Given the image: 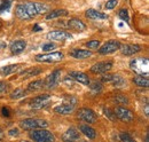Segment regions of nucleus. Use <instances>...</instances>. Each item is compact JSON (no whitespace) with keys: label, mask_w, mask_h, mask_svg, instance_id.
Here are the masks:
<instances>
[{"label":"nucleus","mask_w":149,"mask_h":142,"mask_svg":"<svg viewBox=\"0 0 149 142\" xmlns=\"http://www.w3.org/2000/svg\"><path fill=\"white\" fill-rule=\"evenodd\" d=\"M47 38L51 39V40H57V41H63V40H69L72 38V36L70 35L69 32L67 31H61V30H57V31H51L47 33Z\"/></svg>","instance_id":"obj_10"},{"label":"nucleus","mask_w":149,"mask_h":142,"mask_svg":"<svg viewBox=\"0 0 149 142\" xmlns=\"http://www.w3.org/2000/svg\"><path fill=\"white\" fill-rule=\"evenodd\" d=\"M133 83H134L136 86H140V87H148L149 86L148 78L142 77V76H139V74L133 78Z\"/></svg>","instance_id":"obj_26"},{"label":"nucleus","mask_w":149,"mask_h":142,"mask_svg":"<svg viewBox=\"0 0 149 142\" xmlns=\"http://www.w3.org/2000/svg\"><path fill=\"white\" fill-rule=\"evenodd\" d=\"M19 126L23 129H37V128H45L48 126V123L44 119H23L19 122Z\"/></svg>","instance_id":"obj_3"},{"label":"nucleus","mask_w":149,"mask_h":142,"mask_svg":"<svg viewBox=\"0 0 149 142\" xmlns=\"http://www.w3.org/2000/svg\"><path fill=\"white\" fill-rule=\"evenodd\" d=\"M23 5H24V7L26 8V10H28L29 15L31 16V18L35 17V16H37V15H39V14H38L36 2H29V1H28V2H24Z\"/></svg>","instance_id":"obj_24"},{"label":"nucleus","mask_w":149,"mask_h":142,"mask_svg":"<svg viewBox=\"0 0 149 142\" xmlns=\"http://www.w3.org/2000/svg\"><path fill=\"white\" fill-rule=\"evenodd\" d=\"M25 94H26V90L23 88H16L12 94H10V97L12 99H21V97H23V96H25Z\"/></svg>","instance_id":"obj_29"},{"label":"nucleus","mask_w":149,"mask_h":142,"mask_svg":"<svg viewBox=\"0 0 149 142\" xmlns=\"http://www.w3.org/2000/svg\"><path fill=\"white\" fill-rule=\"evenodd\" d=\"M52 100V96L48 95V94H42V95H39L33 97L31 101H30V106L33 108V109H41V108H45L49 104Z\"/></svg>","instance_id":"obj_6"},{"label":"nucleus","mask_w":149,"mask_h":142,"mask_svg":"<svg viewBox=\"0 0 149 142\" xmlns=\"http://www.w3.org/2000/svg\"><path fill=\"white\" fill-rule=\"evenodd\" d=\"M119 17L122 18L123 21H125V22H129V21H130V17H129L127 9H120V10H119Z\"/></svg>","instance_id":"obj_36"},{"label":"nucleus","mask_w":149,"mask_h":142,"mask_svg":"<svg viewBox=\"0 0 149 142\" xmlns=\"http://www.w3.org/2000/svg\"><path fill=\"white\" fill-rule=\"evenodd\" d=\"M71 56L77 60H83V58H87L92 56L91 51H86V49H74L71 52Z\"/></svg>","instance_id":"obj_19"},{"label":"nucleus","mask_w":149,"mask_h":142,"mask_svg":"<svg viewBox=\"0 0 149 142\" xmlns=\"http://www.w3.org/2000/svg\"><path fill=\"white\" fill-rule=\"evenodd\" d=\"M90 85H91V92L94 95L100 94L102 92V85L100 83H94V84H90Z\"/></svg>","instance_id":"obj_32"},{"label":"nucleus","mask_w":149,"mask_h":142,"mask_svg":"<svg viewBox=\"0 0 149 142\" xmlns=\"http://www.w3.org/2000/svg\"><path fill=\"white\" fill-rule=\"evenodd\" d=\"M19 129H16V128H13L9 131V135H19Z\"/></svg>","instance_id":"obj_42"},{"label":"nucleus","mask_w":149,"mask_h":142,"mask_svg":"<svg viewBox=\"0 0 149 142\" xmlns=\"http://www.w3.org/2000/svg\"><path fill=\"white\" fill-rule=\"evenodd\" d=\"M26 47V42L24 40H15L10 44V51L13 54H19L22 53Z\"/></svg>","instance_id":"obj_15"},{"label":"nucleus","mask_w":149,"mask_h":142,"mask_svg":"<svg viewBox=\"0 0 149 142\" xmlns=\"http://www.w3.org/2000/svg\"><path fill=\"white\" fill-rule=\"evenodd\" d=\"M1 26H2V24H1V22H0V29H1Z\"/></svg>","instance_id":"obj_48"},{"label":"nucleus","mask_w":149,"mask_h":142,"mask_svg":"<svg viewBox=\"0 0 149 142\" xmlns=\"http://www.w3.org/2000/svg\"><path fill=\"white\" fill-rule=\"evenodd\" d=\"M79 129H80V132H81L83 134H85L88 139H95V136H96L95 129L92 128L91 126H88V125H80V126H79Z\"/></svg>","instance_id":"obj_22"},{"label":"nucleus","mask_w":149,"mask_h":142,"mask_svg":"<svg viewBox=\"0 0 149 142\" xmlns=\"http://www.w3.org/2000/svg\"><path fill=\"white\" fill-rule=\"evenodd\" d=\"M21 142H29V141H21Z\"/></svg>","instance_id":"obj_49"},{"label":"nucleus","mask_w":149,"mask_h":142,"mask_svg":"<svg viewBox=\"0 0 149 142\" xmlns=\"http://www.w3.org/2000/svg\"><path fill=\"white\" fill-rule=\"evenodd\" d=\"M113 100L117 102V103H120V104H129V99L126 96H124L123 94H116L113 95Z\"/></svg>","instance_id":"obj_30"},{"label":"nucleus","mask_w":149,"mask_h":142,"mask_svg":"<svg viewBox=\"0 0 149 142\" xmlns=\"http://www.w3.org/2000/svg\"><path fill=\"white\" fill-rule=\"evenodd\" d=\"M117 5H118V0H109L106 3V8L107 9H113Z\"/></svg>","instance_id":"obj_38"},{"label":"nucleus","mask_w":149,"mask_h":142,"mask_svg":"<svg viewBox=\"0 0 149 142\" xmlns=\"http://www.w3.org/2000/svg\"><path fill=\"white\" fill-rule=\"evenodd\" d=\"M41 29H42V28H41V26H40V25H38V24H36V25H35V26H33V29H32V30H33V31H35V32H36V31H40V30H41Z\"/></svg>","instance_id":"obj_43"},{"label":"nucleus","mask_w":149,"mask_h":142,"mask_svg":"<svg viewBox=\"0 0 149 142\" xmlns=\"http://www.w3.org/2000/svg\"><path fill=\"white\" fill-rule=\"evenodd\" d=\"M12 1L13 0H1L0 1V12H5L8 10L12 6Z\"/></svg>","instance_id":"obj_31"},{"label":"nucleus","mask_w":149,"mask_h":142,"mask_svg":"<svg viewBox=\"0 0 149 142\" xmlns=\"http://www.w3.org/2000/svg\"><path fill=\"white\" fill-rule=\"evenodd\" d=\"M120 48V44L116 40H109L107 41L102 47L99 48V53L100 54H110L113 53L116 51H118Z\"/></svg>","instance_id":"obj_8"},{"label":"nucleus","mask_w":149,"mask_h":142,"mask_svg":"<svg viewBox=\"0 0 149 142\" xmlns=\"http://www.w3.org/2000/svg\"><path fill=\"white\" fill-rule=\"evenodd\" d=\"M79 139H80L79 132L76 128H74V127H70L62 135V141L63 142H78Z\"/></svg>","instance_id":"obj_11"},{"label":"nucleus","mask_w":149,"mask_h":142,"mask_svg":"<svg viewBox=\"0 0 149 142\" xmlns=\"http://www.w3.org/2000/svg\"><path fill=\"white\" fill-rule=\"evenodd\" d=\"M21 68V64H10V65H6L3 68L0 69V74L2 76H9L12 73H15L16 71H19V69Z\"/></svg>","instance_id":"obj_21"},{"label":"nucleus","mask_w":149,"mask_h":142,"mask_svg":"<svg viewBox=\"0 0 149 142\" xmlns=\"http://www.w3.org/2000/svg\"><path fill=\"white\" fill-rule=\"evenodd\" d=\"M86 46L91 49H97V47H100V41L99 40H92V41H88L86 44Z\"/></svg>","instance_id":"obj_37"},{"label":"nucleus","mask_w":149,"mask_h":142,"mask_svg":"<svg viewBox=\"0 0 149 142\" xmlns=\"http://www.w3.org/2000/svg\"><path fill=\"white\" fill-rule=\"evenodd\" d=\"M30 138L35 142H54L55 136L47 129H35L30 132Z\"/></svg>","instance_id":"obj_2"},{"label":"nucleus","mask_w":149,"mask_h":142,"mask_svg":"<svg viewBox=\"0 0 149 142\" xmlns=\"http://www.w3.org/2000/svg\"><path fill=\"white\" fill-rule=\"evenodd\" d=\"M74 104H70V103H63L61 106H57L54 108V111L56 113H60V115H70L72 113L74 110Z\"/></svg>","instance_id":"obj_13"},{"label":"nucleus","mask_w":149,"mask_h":142,"mask_svg":"<svg viewBox=\"0 0 149 142\" xmlns=\"http://www.w3.org/2000/svg\"><path fill=\"white\" fill-rule=\"evenodd\" d=\"M67 15H68V10H65V9H54L46 15V19H54L56 17L67 16Z\"/></svg>","instance_id":"obj_23"},{"label":"nucleus","mask_w":149,"mask_h":142,"mask_svg":"<svg viewBox=\"0 0 149 142\" xmlns=\"http://www.w3.org/2000/svg\"><path fill=\"white\" fill-rule=\"evenodd\" d=\"M113 112H115L116 118L120 119L122 122L130 123V122L133 120V118H134L133 112L131 110H129V109L124 108V106H116V109L113 110Z\"/></svg>","instance_id":"obj_7"},{"label":"nucleus","mask_w":149,"mask_h":142,"mask_svg":"<svg viewBox=\"0 0 149 142\" xmlns=\"http://www.w3.org/2000/svg\"><path fill=\"white\" fill-rule=\"evenodd\" d=\"M41 72H42V69H41V68H29V69H26V70L22 71L21 74H22V77H24V78H29V77L37 76V74L41 73Z\"/></svg>","instance_id":"obj_25"},{"label":"nucleus","mask_w":149,"mask_h":142,"mask_svg":"<svg viewBox=\"0 0 149 142\" xmlns=\"http://www.w3.org/2000/svg\"><path fill=\"white\" fill-rule=\"evenodd\" d=\"M1 112H2V115H3L5 117H9V116H10V110H9V108L3 106V108L1 109Z\"/></svg>","instance_id":"obj_41"},{"label":"nucleus","mask_w":149,"mask_h":142,"mask_svg":"<svg viewBox=\"0 0 149 142\" xmlns=\"http://www.w3.org/2000/svg\"><path fill=\"white\" fill-rule=\"evenodd\" d=\"M146 142H149V139H148V133L146 134Z\"/></svg>","instance_id":"obj_47"},{"label":"nucleus","mask_w":149,"mask_h":142,"mask_svg":"<svg viewBox=\"0 0 149 142\" xmlns=\"http://www.w3.org/2000/svg\"><path fill=\"white\" fill-rule=\"evenodd\" d=\"M64 57L63 53L61 52H51L47 54H39L36 56V61L38 62H46V63H54V62H60Z\"/></svg>","instance_id":"obj_4"},{"label":"nucleus","mask_w":149,"mask_h":142,"mask_svg":"<svg viewBox=\"0 0 149 142\" xmlns=\"http://www.w3.org/2000/svg\"><path fill=\"white\" fill-rule=\"evenodd\" d=\"M112 68V62H99L91 68L93 73H106Z\"/></svg>","instance_id":"obj_12"},{"label":"nucleus","mask_w":149,"mask_h":142,"mask_svg":"<svg viewBox=\"0 0 149 142\" xmlns=\"http://www.w3.org/2000/svg\"><path fill=\"white\" fill-rule=\"evenodd\" d=\"M15 14H16V16H17L19 19H23V21H29V19H31V16L29 15V13H28V10H26V8L24 7L23 3H19V5L16 6V8H15Z\"/></svg>","instance_id":"obj_16"},{"label":"nucleus","mask_w":149,"mask_h":142,"mask_svg":"<svg viewBox=\"0 0 149 142\" xmlns=\"http://www.w3.org/2000/svg\"><path fill=\"white\" fill-rule=\"evenodd\" d=\"M60 78H61V70L53 71V72L46 78V80L44 81V85H45L47 88H53V87H55L56 85L58 84Z\"/></svg>","instance_id":"obj_9"},{"label":"nucleus","mask_w":149,"mask_h":142,"mask_svg":"<svg viewBox=\"0 0 149 142\" xmlns=\"http://www.w3.org/2000/svg\"><path fill=\"white\" fill-rule=\"evenodd\" d=\"M145 113H146V116H149V108H148V103H146V106H145Z\"/></svg>","instance_id":"obj_45"},{"label":"nucleus","mask_w":149,"mask_h":142,"mask_svg":"<svg viewBox=\"0 0 149 142\" xmlns=\"http://www.w3.org/2000/svg\"><path fill=\"white\" fill-rule=\"evenodd\" d=\"M112 77H113V74H104V76L101 78V81H103V83H108V81H111Z\"/></svg>","instance_id":"obj_40"},{"label":"nucleus","mask_w":149,"mask_h":142,"mask_svg":"<svg viewBox=\"0 0 149 142\" xmlns=\"http://www.w3.org/2000/svg\"><path fill=\"white\" fill-rule=\"evenodd\" d=\"M8 90V85L3 81H0V94H3Z\"/></svg>","instance_id":"obj_39"},{"label":"nucleus","mask_w":149,"mask_h":142,"mask_svg":"<svg viewBox=\"0 0 149 142\" xmlns=\"http://www.w3.org/2000/svg\"><path fill=\"white\" fill-rule=\"evenodd\" d=\"M103 111H104V115H106L111 122H115V120H116V116H115V112H113V111H111V110L108 109V108H104Z\"/></svg>","instance_id":"obj_35"},{"label":"nucleus","mask_w":149,"mask_h":142,"mask_svg":"<svg viewBox=\"0 0 149 142\" xmlns=\"http://www.w3.org/2000/svg\"><path fill=\"white\" fill-rule=\"evenodd\" d=\"M111 83H112V85H113V86H116V87H123V86H125V85H126L125 79H124L123 77H120L119 74H113Z\"/></svg>","instance_id":"obj_28"},{"label":"nucleus","mask_w":149,"mask_h":142,"mask_svg":"<svg viewBox=\"0 0 149 142\" xmlns=\"http://www.w3.org/2000/svg\"><path fill=\"white\" fill-rule=\"evenodd\" d=\"M120 51L124 55H134L141 51V46L140 45H125V46H120Z\"/></svg>","instance_id":"obj_17"},{"label":"nucleus","mask_w":149,"mask_h":142,"mask_svg":"<svg viewBox=\"0 0 149 142\" xmlns=\"http://www.w3.org/2000/svg\"><path fill=\"white\" fill-rule=\"evenodd\" d=\"M68 25H69L70 29H72L74 31H84V30L86 29L85 23L81 22V21L78 19V18H71V19H69Z\"/></svg>","instance_id":"obj_18"},{"label":"nucleus","mask_w":149,"mask_h":142,"mask_svg":"<svg viewBox=\"0 0 149 142\" xmlns=\"http://www.w3.org/2000/svg\"><path fill=\"white\" fill-rule=\"evenodd\" d=\"M3 138H5V133H3V131L0 128V141H2Z\"/></svg>","instance_id":"obj_44"},{"label":"nucleus","mask_w":149,"mask_h":142,"mask_svg":"<svg viewBox=\"0 0 149 142\" xmlns=\"http://www.w3.org/2000/svg\"><path fill=\"white\" fill-rule=\"evenodd\" d=\"M41 48H42V51H45V52H52L53 49L56 48V45L53 44V42H48V44H44V45L41 46Z\"/></svg>","instance_id":"obj_34"},{"label":"nucleus","mask_w":149,"mask_h":142,"mask_svg":"<svg viewBox=\"0 0 149 142\" xmlns=\"http://www.w3.org/2000/svg\"><path fill=\"white\" fill-rule=\"evenodd\" d=\"M45 85H44V81L42 80H36V81H32V83H30L28 85L26 90H29V92H36V90L41 89Z\"/></svg>","instance_id":"obj_27"},{"label":"nucleus","mask_w":149,"mask_h":142,"mask_svg":"<svg viewBox=\"0 0 149 142\" xmlns=\"http://www.w3.org/2000/svg\"><path fill=\"white\" fill-rule=\"evenodd\" d=\"M86 17H88L90 19H107L108 15L101 12H97L95 9H88L86 12Z\"/></svg>","instance_id":"obj_20"},{"label":"nucleus","mask_w":149,"mask_h":142,"mask_svg":"<svg viewBox=\"0 0 149 142\" xmlns=\"http://www.w3.org/2000/svg\"><path fill=\"white\" fill-rule=\"evenodd\" d=\"M119 139H120V141L122 142H136L132 136H131L130 134H129V133H125V132L120 133Z\"/></svg>","instance_id":"obj_33"},{"label":"nucleus","mask_w":149,"mask_h":142,"mask_svg":"<svg viewBox=\"0 0 149 142\" xmlns=\"http://www.w3.org/2000/svg\"><path fill=\"white\" fill-rule=\"evenodd\" d=\"M70 77H72L74 79H76L77 81H79L80 84L83 85H90V78L86 73L84 72H78V71H71L70 73Z\"/></svg>","instance_id":"obj_14"},{"label":"nucleus","mask_w":149,"mask_h":142,"mask_svg":"<svg viewBox=\"0 0 149 142\" xmlns=\"http://www.w3.org/2000/svg\"><path fill=\"white\" fill-rule=\"evenodd\" d=\"M130 68L136 74L148 78L149 73V61L148 58H134L130 62Z\"/></svg>","instance_id":"obj_1"},{"label":"nucleus","mask_w":149,"mask_h":142,"mask_svg":"<svg viewBox=\"0 0 149 142\" xmlns=\"http://www.w3.org/2000/svg\"><path fill=\"white\" fill-rule=\"evenodd\" d=\"M3 47H5V44H3V42H0V49L3 48Z\"/></svg>","instance_id":"obj_46"},{"label":"nucleus","mask_w":149,"mask_h":142,"mask_svg":"<svg viewBox=\"0 0 149 142\" xmlns=\"http://www.w3.org/2000/svg\"><path fill=\"white\" fill-rule=\"evenodd\" d=\"M77 117L84 122H86L87 124H94L97 120V116L95 115L93 110L87 109V108H83L77 112Z\"/></svg>","instance_id":"obj_5"},{"label":"nucleus","mask_w":149,"mask_h":142,"mask_svg":"<svg viewBox=\"0 0 149 142\" xmlns=\"http://www.w3.org/2000/svg\"><path fill=\"white\" fill-rule=\"evenodd\" d=\"M52 1H53V0H52Z\"/></svg>","instance_id":"obj_50"}]
</instances>
